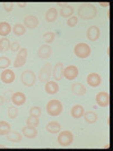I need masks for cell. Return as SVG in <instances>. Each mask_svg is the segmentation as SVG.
<instances>
[{
	"instance_id": "cell-1",
	"label": "cell",
	"mask_w": 113,
	"mask_h": 151,
	"mask_svg": "<svg viewBox=\"0 0 113 151\" xmlns=\"http://www.w3.org/2000/svg\"><path fill=\"white\" fill-rule=\"evenodd\" d=\"M77 14L78 16L84 19V21H88V19H93L96 14H97V10L94 5L92 4H83L82 6L78 7V10H77Z\"/></svg>"
},
{
	"instance_id": "cell-2",
	"label": "cell",
	"mask_w": 113,
	"mask_h": 151,
	"mask_svg": "<svg viewBox=\"0 0 113 151\" xmlns=\"http://www.w3.org/2000/svg\"><path fill=\"white\" fill-rule=\"evenodd\" d=\"M90 52H92V49H90V47L87 45V43L80 42V43L76 45L75 48H74V53H75V56L78 57V58H80V59L87 58L90 55Z\"/></svg>"
},
{
	"instance_id": "cell-3",
	"label": "cell",
	"mask_w": 113,
	"mask_h": 151,
	"mask_svg": "<svg viewBox=\"0 0 113 151\" xmlns=\"http://www.w3.org/2000/svg\"><path fill=\"white\" fill-rule=\"evenodd\" d=\"M62 104L59 100H50L46 105V113L50 116H59L62 113Z\"/></svg>"
},
{
	"instance_id": "cell-4",
	"label": "cell",
	"mask_w": 113,
	"mask_h": 151,
	"mask_svg": "<svg viewBox=\"0 0 113 151\" xmlns=\"http://www.w3.org/2000/svg\"><path fill=\"white\" fill-rule=\"evenodd\" d=\"M21 81L22 83L25 85V86H33L35 84V81H36V75L33 70L31 69H27V70H24L21 75Z\"/></svg>"
},
{
	"instance_id": "cell-5",
	"label": "cell",
	"mask_w": 113,
	"mask_h": 151,
	"mask_svg": "<svg viewBox=\"0 0 113 151\" xmlns=\"http://www.w3.org/2000/svg\"><path fill=\"white\" fill-rule=\"evenodd\" d=\"M74 141V135L70 131H62L59 132L58 135V143L60 144L61 147H69Z\"/></svg>"
},
{
	"instance_id": "cell-6",
	"label": "cell",
	"mask_w": 113,
	"mask_h": 151,
	"mask_svg": "<svg viewBox=\"0 0 113 151\" xmlns=\"http://www.w3.org/2000/svg\"><path fill=\"white\" fill-rule=\"evenodd\" d=\"M51 70H52L51 64H45L44 66L41 68L40 73H38V80L42 83L49 82L50 81V77H51Z\"/></svg>"
},
{
	"instance_id": "cell-7",
	"label": "cell",
	"mask_w": 113,
	"mask_h": 151,
	"mask_svg": "<svg viewBox=\"0 0 113 151\" xmlns=\"http://www.w3.org/2000/svg\"><path fill=\"white\" fill-rule=\"evenodd\" d=\"M26 59H27V49L23 48L17 53V57H16L15 61H14V67L19 68L24 66L26 64Z\"/></svg>"
},
{
	"instance_id": "cell-8",
	"label": "cell",
	"mask_w": 113,
	"mask_h": 151,
	"mask_svg": "<svg viewBox=\"0 0 113 151\" xmlns=\"http://www.w3.org/2000/svg\"><path fill=\"white\" fill-rule=\"evenodd\" d=\"M95 100H96V104L99 107H107L110 105V96H109L107 92H104V91L98 92L96 94Z\"/></svg>"
},
{
	"instance_id": "cell-9",
	"label": "cell",
	"mask_w": 113,
	"mask_h": 151,
	"mask_svg": "<svg viewBox=\"0 0 113 151\" xmlns=\"http://www.w3.org/2000/svg\"><path fill=\"white\" fill-rule=\"evenodd\" d=\"M78 68L74 66V65H70V66H67L66 68H63V76L69 80V81H72L75 80L76 77L78 76Z\"/></svg>"
},
{
	"instance_id": "cell-10",
	"label": "cell",
	"mask_w": 113,
	"mask_h": 151,
	"mask_svg": "<svg viewBox=\"0 0 113 151\" xmlns=\"http://www.w3.org/2000/svg\"><path fill=\"white\" fill-rule=\"evenodd\" d=\"M38 25V18L34 15H28L24 18V26L30 29V30H33L35 29Z\"/></svg>"
},
{
	"instance_id": "cell-11",
	"label": "cell",
	"mask_w": 113,
	"mask_h": 151,
	"mask_svg": "<svg viewBox=\"0 0 113 151\" xmlns=\"http://www.w3.org/2000/svg\"><path fill=\"white\" fill-rule=\"evenodd\" d=\"M1 81L5 84H10L15 81V73L11 69H4L1 73Z\"/></svg>"
},
{
	"instance_id": "cell-12",
	"label": "cell",
	"mask_w": 113,
	"mask_h": 151,
	"mask_svg": "<svg viewBox=\"0 0 113 151\" xmlns=\"http://www.w3.org/2000/svg\"><path fill=\"white\" fill-rule=\"evenodd\" d=\"M52 53V48L49 45H43L40 47L38 51V57L41 59H48Z\"/></svg>"
},
{
	"instance_id": "cell-13",
	"label": "cell",
	"mask_w": 113,
	"mask_h": 151,
	"mask_svg": "<svg viewBox=\"0 0 113 151\" xmlns=\"http://www.w3.org/2000/svg\"><path fill=\"white\" fill-rule=\"evenodd\" d=\"M87 83L92 88H97L98 85L102 83V77L98 75L97 73H90L87 76Z\"/></svg>"
},
{
	"instance_id": "cell-14",
	"label": "cell",
	"mask_w": 113,
	"mask_h": 151,
	"mask_svg": "<svg viewBox=\"0 0 113 151\" xmlns=\"http://www.w3.org/2000/svg\"><path fill=\"white\" fill-rule=\"evenodd\" d=\"M26 101V97L23 92H15L11 94V102L15 106H22Z\"/></svg>"
},
{
	"instance_id": "cell-15",
	"label": "cell",
	"mask_w": 113,
	"mask_h": 151,
	"mask_svg": "<svg viewBox=\"0 0 113 151\" xmlns=\"http://www.w3.org/2000/svg\"><path fill=\"white\" fill-rule=\"evenodd\" d=\"M101 35V31L97 26H90L87 30V39L90 40V41H96Z\"/></svg>"
},
{
	"instance_id": "cell-16",
	"label": "cell",
	"mask_w": 113,
	"mask_h": 151,
	"mask_svg": "<svg viewBox=\"0 0 113 151\" xmlns=\"http://www.w3.org/2000/svg\"><path fill=\"white\" fill-rule=\"evenodd\" d=\"M71 92L76 96H79V97L85 96L86 94V88H85L84 84L79 83V82H75L71 85Z\"/></svg>"
},
{
	"instance_id": "cell-17",
	"label": "cell",
	"mask_w": 113,
	"mask_h": 151,
	"mask_svg": "<svg viewBox=\"0 0 113 151\" xmlns=\"http://www.w3.org/2000/svg\"><path fill=\"white\" fill-rule=\"evenodd\" d=\"M53 77H54V81H60L63 77V64L58 63L54 65L53 68Z\"/></svg>"
},
{
	"instance_id": "cell-18",
	"label": "cell",
	"mask_w": 113,
	"mask_h": 151,
	"mask_svg": "<svg viewBox=\"0 0 113 151\" xmlns=\"http://www.w3.org/2000/svg\"><path fill=\"white\" fill-rule=\"evenodd\" d=\"M44 89L48 94H55L59 91V85L55 81H49L45 83Z\"/></svg>"
},
{
	"instance_id": "cell-19",
	"label": "cell",
	"mask_w": 113,
	"mask_h": 151,
	"mask_svg": "<svg viewBox=\"0 0 113 151\" xmlns=\"http://www.w3.org/2000/svg\"><path fill=\"white\" fill-rule=\"evenodd\" d=\"M22 131H23V135L26 136L27 139H34V137H36V135H38L36 127H34V126L27 125V126L23 127Z\"/></svg>"
},
{
	"instance_id": "cell-20",
	"label": "cell",
	"mask_w": 113,
	"mask_h": 151,
	"mask_svg": "<svg viewBox=\"0 0 113 151\" xmlns=\"http://www.w3.org/2000/svg\"><path fill=\"white\" fill-rule=\"evenodd\" d=\"M70 113H71V116H72L74 118L78 119V118H80V117L84 116L85 109H84V107L82 106V105H75V106L71 108Z\"/></svg>"
},
{
	"instance_id": "cell-21",
	"label": "cell",
	"mask_w": 113,
	"mask_h": 151,
	"mask_svg": "<svg viewBox=\"0 0 113 151\" xmlns=\"http://www.w3.org/2000/svg\"><path fill=\"white\" fill-rule=\"evenodd\" d=\"M46 131L51 134H57L61 131V125L58 122H49L46 124Z\"/></svg>"
},
{
	"instance_id": "cell-22",
	"label": "cell",
	"mask_w": 113,
	"mask_h": 151,
	"mask_svg": "<svg viewBox=\"0 0 113 151\" xmlns=\"http://www.w3.org/2000/svg\"><path fill=\"white\" fill-rule=\"evenodd\" d=\"M58 17V10L55 8H50L48 9V12L45 13V21L49 23H52L57 19Z\"/></svg>"
},
{
	"instance_id": "cell-23",
	"label": "cell",
	"mask_w": 113,
	"mask_h": 151,
	"mask_svg": "<svg viewBox=\"0 0 113 151\" xmlns=\"http://www.w3.org/2000/svg\"><path fill=\"white\" fill-rule=\"evenodd\" d=\"M11 32V26L7 22H0V35L6 38L8 34Z\"/></svg>"
},
{
	"instance_id": "cell-24",
	"label": "cell",
	"mask_w": 113,
	"mask_h": 151,
	"mask_svg": "<svg viewBox=\"0 0 113 151\" xmlns=\"http://www.w3.org/2000/svg\"><path fill=\"white\" fill-rule=\"evenodd\" d=\"M7 140L11 141V142H21L23 140V135L16 131H10L7 134Z\"/></svg>"
},
{
	"instance_id": "cell-25",
	"label": "cell",
	"mask_w": 113,
	"mask_h": 151,
	"mask_svg": "<svg viewBox=\"0 0 113 151\" xmlns=\"http://www.w3.org/2000/svg\"><path fill=\"white\" fill-rule=\"evenodd\" d=\"M59 13H60V15L62 16V17H65V18H69V17H71L72 14H74V8L71 7V6L66 5V6H63V7L61 8Z\"/></svg>"
},
{
	"instance_id": "cell-26",
	"label": "cell",
	"mask_w": 113,
	"mask_h": 151,
	"mask_svg": "<svg viewBox=\"0 0 113 151\" xmlns=\"http://www.w3.org/2000/svg\"><path fill=\"white\" fill-rule=\"evenodd\" d=\"M84 118H85V121L87 122V123H90V124H94L95 122L97 121V115L94 113V111H85L84 113Z\"/></svg>"
},
{
	"instance_id": "cell-27",
	"label": "cell",
	"mask_w": 113,
	"mask_h": 151,
	"mask_svg": "<svg viewBox=\"0 0 113 151\" xmlns=\"http://www.w3.org/2000/svg\"><path fill=\"white\" fill-rule=\"evenodd\" d=\"M13 32H14V34L17 35V37H21L23 34H25V32H26V27L23 25V24H15L14 25V27H13Z\"/></svg>"
},
{
	"instance_id": "cell-28",
	"label": "cell",
	"mask_w": 113,
	"mask_h": 151,
	"mask_svg": "<svg viewBox=\"0 0 113 151\" xmlns=\"http://www.w3.org/2000/svg\"><path fill=\"white\" fill-rule=\"evenodd\" d=\"M10 132V125L7 122L0 121V135H7Z\"/></svg>"
},
{
	"instance_id": "cell-29",
	"label": "cell",
	"mask_w": 113,
	"mask_h": 151,
	"mask_svg": "<svg viewBox=\"0 0 113 151\" xmlns=\"http://www.w3.org/2000/svg\"><path fill=\"white\" fill-rule=\"evenodd\" d=\"M10 41L7 38L0 39V51H6L8 49H10Z\"/></svg>"
},
{
	"instance_id": "cell-30",
	"label": "cell",
	"mask_w": 113,
	"mask_h": 151,
	"mask_svg": "<svg viewBox=\"0 0 113 151\" xmlns=\"http://www.w3.org/2000/svg\"><path fill=\"white\" fill-rule=\"evenodd\" d=\"M26 123H27V125H30V126L36 127V126H38V124H40V119H38V117H36V116L30 115V116L27 117V119H26Z\"/></svg>"
},
{
	"instance_id": "cell-31",
	"label": "cell",
	"mask_w": 113,
	"mask_h": 151,
	"mask_svg": "<svg viewBox=\"0 0 113 151\" xmlns=\"http://www.w3.org/2000/svg\"><path fill=\"white\" fill-rule=\"evenodd\" d=\"M10 66V59L7 57H0V69H7Z\"/></svg>"
},
{
	"instance_id": "cell-32",
	"label": "cell",
	"mask_w": 113,
	"mask_h": 151,
	"mask_svg": "<svg viewBox=\"0 0 113 151\" xmlns=\"http://www.w3.org/2000/svg\"><path fill=\"white\" fill-rule=\"evenodd\" d=\"M8 116H9V118L15 119L16 117L18 116V109H17L15 106L9 107V108H8Z\"/></svg>"
},
{
	"instance_id": "cell-33",
	"label": "cell",
	"mask_w": 113,
	"mask_h": 151,
	"mask_svg": "<svg viewBox=\"0 0 113 151\" xmlns=\"http://www.w3.org/2000/svg\"><path fill=\"white\" fill-rule=\"evenodd\" d=\"M43 40L46 43H51L54 41V33L53 32H46L43 34Z\"/></svg>"
},
{
	"instance_id": "cell-34",
	"label": "cell",
	"mask_w": 113,
	"mask_h": 151,
	"mask_svg": "<svg viewBox=\"0 0 113 151\" xmlns=\"http://www.w3.org/2000/svg\"><path fill=\"white\" fill-rule=\"evenodd\" d=\"M41 108L38 106H34L32 107L30 109V115H32V116H36V117H40L41 116Z\"/></svg>"
},
{
	"instance_id": "cell-35",
	"label": "cell",
	"mask_w": 113,
	"mask_h": 151,
	"mask_svg": "<svg viewBox=\"0 0 113 151\" xmlns=\"http://www.w3.org/2000/svg\"><path fill=\"white\" fill-rule=\"evenodd\" d=\"M77 22H78V18L76 17V16H71V17H69L67 21V25L68 26H70V27H74L77 25Z\"/></svg>"
},
{
	"instance_id": "cell-36",
	"label": "cell",
	"mask_w": 113,
	"mask_h": 151,
	"mask_svg": "<svg viewBox=\"0 0 113 151\" xmlns=\"http://www.w3.org/2000/svg\"><path fill=\"white\" fill-rule=\"evenodd\" d=\"M13 8H14V4H11V2H4V9H5L6 13H10L13 10Z\"/></svg>"
},
{
	"instance_id": "cell-37",
	"label": "cell",
	"mask_w": 113,
	"mask_h": 151,
	"mask_svg": "<svg viewBox=\"0 0 113 151\" xmlns=\"http://www.w3.org/2000/svg\"><path fill=\"white\" fill-rule=\"evenodd\" d=\"M10 50H11V51H14V52H17V51H19V50H21L19 43H18V42H13V43L10 45Z\"/></svg>"
},
{
	"instance_id": "cell-38",
	"label": "cell",
	"mask_w": 113,
	"mask_h": 151,
	"mask_svg": "<svg viewBox=\"0 0 113 151\" xmlns=\"http://www.w3.org/2000/svg\"><path fill=\"white\" fill-rule=\"evenodd\" d=\"M10 94H11V91H6V92H5V97H4V98L6 99V100H8V101H9V99L11 100V98H10Z\"/></svg>"
},
{
	"instance_id": "cell-39",
	"label": "cell",
	"mask_w": 113,
	"mask_h": 151,
	"mask_svg": "<svg viewBox=\"0 0 113 151\" xmlns=\"http://www.w3.org/2000/svg\"><path fill=\"white\" fill-rule=\"evenodd\" d=\"M99 5L102 7H110V4L109 2H99Z\"/></svg>"
},
{
	"instance_id": "cell-40",
	"label": "cell",
	"mask_w": 113,
	"mask_h": 151,
	"mask_svg": "<svg viewBox=\"0 0 113 151\" xmlns=\"http://www.w3.org/2000/svg\"><path fill=\"white\" fill-rule=\"evenodd\" d=\"M4 102H5V98H4V96H0V106H2V105H4Z\"/></svg>"
},
{
	"instance_id": "cell-41",
	"label": "cell",
	"mask_w": 113,
	"mask_h": 151,
	"mask_svg": "<svg viewBox=\"0 0 113 151\" xmlns=\"http://www.w3.org/2000/svg\"><path fill=\"white\" fill-rule=\"evenodd\" d=\"M18 7H21V8L26 7V4H25V2H18Z\"/></svg>"
},
{
	"instance_id": "cell-42",
	"label": "cell",
	"mask_w": 113,
	"mask_h": 151,
	"mask_svg": "<svg viewBox=\"0 0 113 151\" xmlns=\"http://www.w3.org/2000/svg\"><path fill=\"white\" fill-rule=\"evenodd\" d=\"M0 148H5V145H4V144H1V143H0Z\"/></svg>"
}]
</instances>
